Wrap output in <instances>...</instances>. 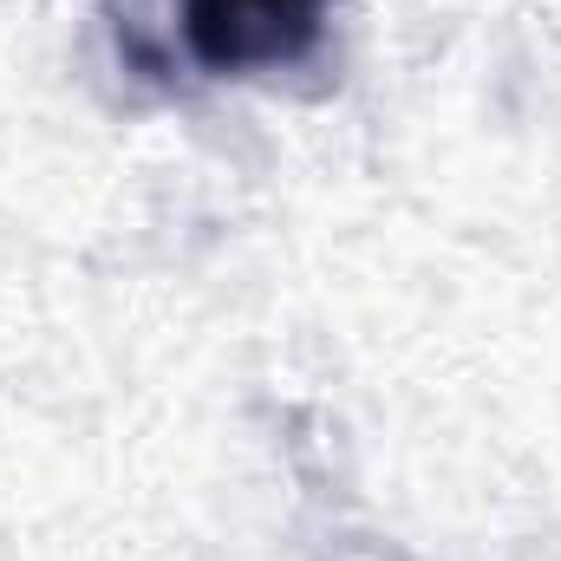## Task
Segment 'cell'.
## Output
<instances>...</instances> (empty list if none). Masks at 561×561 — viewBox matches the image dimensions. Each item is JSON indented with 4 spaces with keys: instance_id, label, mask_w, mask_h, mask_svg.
I'll list each match as a JSON object with an SVG mask.
<instances>
[{
    "instance_id": "obj_1",
    "label": "cell",
    "mask_w": 561,
    "mask_h": 561,
    "mask_svg": "<svg viewBox=\"0 0 561 561\" xmlns=\"http://www.w3.org/2000/svg\"><path fill=\"white\" fill-rule=\"evenodd\" d=\"M333 0H183V46L203 72H275L320 46Z\"/></svg>"
}]
</instances>
